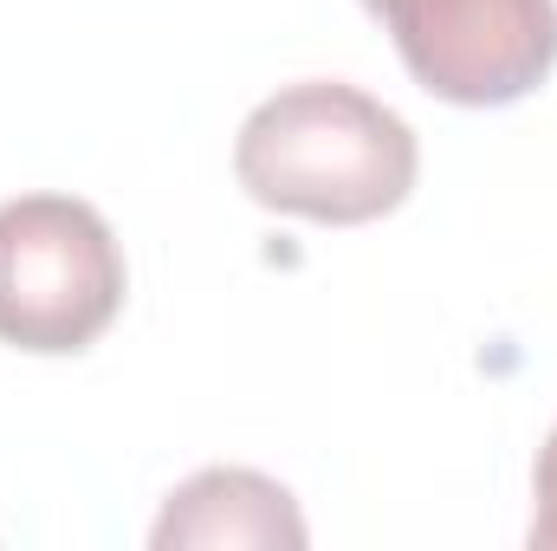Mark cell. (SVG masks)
<instances>
[{
    "label": "cell",
    "mask_w": 557,
    "mask_h": 551,
    "mask_svg": "<svg viewBox=\"0 0 557 551\" xmlns=\"http://www.w3.org/2000/svg\"><path fill=\"white\" fill-rule=\"evenodd\" d=\"M156 551H182V546H253V551H298L305 546V519L292 506V493L247 474V467H208L195 480H182L149 532Z\"/></svg>",
    "instance_id": "4"
},
{
    "label": "cell",
    "mask_w": 557,
    "mask_h": 551,
    "mask_svg": "<svg viewBox=\"0 0 557 551\" xmlns=\"http://www.w3.org/2000/svg\"><path fill=\"white\" fill-rule=\"evenodd\" d=\"M532 493H539V506H532V546L557 551V428H552V441H545V454H539Z\"/></svg>",
    "instance_id": "5"
},
{
    "label": "cell",
    "mask_w": 557,
    "mask_h": 551,
    "mask_svg": "<svg viewBox=\"0 0 557 551\" xmlns=\"http://www.w3.org/2000/svg\"><path fill=\"white\" fill-rule=\"evenodd\" d=\"M124 247L91 201L20 195L0 201V344L72 357L124 311Z\"/></svg>",
    "instance_id": "2"
},
{
    "label": "cell",
    "mask_w": 557,
    "mask_h": 551,
    "mask_svg": "<svg viewBox=\"0 0 557 551\" xmlns=\"http://www.w3.org/2000/svg\"><path fill=\"white\" fill-rule=\"evenodd\" d=\"M409 78L441 105L493 111L539 91L557 65V0H363Z\"/></svg>",
    "instance_id": "3"
},
{
    "label": "cell",
    "mask_w": 557,
    "mask_h": 551,
    "mask_svg": "<svg viewBox=\"0 0 557 551\" xmlns=\"http://www.w3.org/2000/svg\"><path fill=\"white\" fill-rule=\"evenodd\" d=\"M421 169L416 131L357 85H285L234 143L240 188L298 221L363 228L409 201Z\"/></svg>",
    "instance_id": "1"
}]
</instances>
